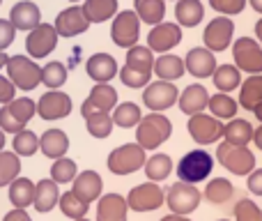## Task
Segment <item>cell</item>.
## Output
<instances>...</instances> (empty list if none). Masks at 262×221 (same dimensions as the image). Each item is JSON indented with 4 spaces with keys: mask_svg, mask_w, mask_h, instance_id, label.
<instances>
[{
    "mask_svg": "<svg viewBox=\"0 0 262 221\" xmlns=\"http://www.w3.org/2000/svg\"><path fill=\"white\" fill-rule=\"evenodd\" d=\"M113 115L108 111H97L85 117V129L92 138H108L113 134Z\"/></svg>",
    "mask_w": 262,
    "mask_h": 221,
    "instance_id": "cell-32",
    "label": "cell"
},
{
    "mask_svg": "<svg viewBox=\"0 0 262 221\" xmlns=\"http://www.w3.org/2000/svg\"><path fill=\"white\" fill-rule=\"evenodd\" d=\"M253 113H255V117H258V120L262 122V102H260V104H258V106H255V109H253Z\"/></svg>",
    "mask_w": 262,
    "mask_h": 221,
    "instance_id": "cell-59",
    "label": "cell"
},
{
    "mask_svg": "<svg viewBox=\"0 0 262 221\" xmlns=\"http://www.w3.org/2000/svg\"><path fill=\"white\" fill-rule=\"evenodd\" d=\"M209 5H212L216 12L226 14V16H235V14L244 12L246 0H209Z\"/></svg>",
    "mask_w": 262,
    "mask_h": 221,
    "instance_id": "cell-48",
    "label": "cell"
},
{
    "mask_svg": "<svg viewBox=\"0 0 262 221\" xmlns=\"http://www.w3.org/2000/svg\"><path fill=\"white\" fill-rule=\"evenodd\" d=\"M41 83H44L49 90H60V88L67 83V67L58 60L53 63H46L41 67Z\"/></svg>",
    "mask_w": 262,
    "mask_h": 221,
    "instance_id": "cell-37",
    "label": "cell"
},
{
    "mask_svg": "<svg viewBox=\"0 0 262 221\" xmlns=\"http://www.w3.org/2000/svg\"><path fill=\"white\" fill-rule=\"evenodd\" d=\"M145 148L138 143H124L120 148H115L113 152L108 154V171L113 175H131V173L140 171L145 166Z\"/></svg>",
    "mask_w": 262,
    "mask_h": 221,
    "instance_id": "cell-3",
    "label": "cell"
},
{
    "mask_svg": "<svg viewBox=\"0 0 262 221\" xmlns=\"http://www.w3.org/2000/svg\"><path fill=\"white\" fill-rule=\"evenodd\" d=\"M9 21L14 23L16 30L30 32L41 23V9L37 7L32 0H18L12 9H9Z\"/></svg>",
    "mask_w": 262,
    "mask_h": 221,
    "instance_id": "cell-18",
    "label": "cell"
},
{
    "mask_svg": "<svg viewBox=\"0 0 262 221\" xmlns=\"http://www.w3.org/2000/svg\"><path fill=\"white\" fill-rule=\"evenodd\" d=\"M140 37V16L136 14V9H124L118 12L111 26V39L120 49H131L138 44Z\"/></svg>",
    "mask_w": 262,
    "mask_h": 221,
    "instance_id": "cell-5",
    "label": "cell"
},
{
    "mask_svg": "<svg viewBox=\"0 0 262 221\" xmlns=\"http://www.w3.org/2000/svg\"><path fill=\"white\" fill-rule=\"evenodd\" d=\"M253 134H255L253 127H251L246 120H232L230 125L223 129L226 140L232 145H249V140L253 138Z\"/></svg>",
    "mask_w": 262,
    "mask_h": 221,
    "instance_id": "cell-41",
    "label": "cell"
},
{
    "mask_svg": "<svg viewBox=\"0 0 262 221\" xmlns=\"http://www.w3.org/2000/svg\"><path fill=\"white\" fill-rule=\"evenodd\" d=\"M0 129L9 131V134H16V131L26 129V127H23L21 122H18L16 117L12 115V111H9L7 106H3V109H0Z\"/></svg>",
    "mask_w": 262,
    "mask_h": 221,
    "instance_id": "cell-49",
    "label": "cell"
},
{
    "mask_svg": "<svg viewBox=\"0 0 262 221\" xmlns=\"http://www.w3.org/2000/svg\"><path fill=\"white\" fill-rule=\"evenodd\" d=\"M249 3H251V7H253L255 12L262 14V0H249Z\"/></svg>",
    "mask_w": 262,
    "mask_h": 221,
    "instance_id": "cell-56",
    "label": "cell"
},
{
    "mask_svg": "<svg viewBox=\"0 0 262 221\" xmlns=\"http://www.w3.org/2000/svg\"><path fill=\"white\" fill-rule=\"evenodd\" d=\"M207 106L216 117H235V113H237V102L232 97H228L226 92H219V95L209 97Z\"/></svg>",
    "mask_w": 262,
    "mask_h": 221,
    "instance_id": "cell-45",
    "label": "cell"
},
{
    "mask_svg": "<svg viewBox=\"0 0 262 221\" xmlns=\"http://www.w3.org/2000/svg\"><path fill=\"white\" fill-rule=\"evenodd\" d=\"M7 60H9V55H5V51H0V69L7 67Z\"/></svg>",
    "mask_w": 262,
    "mask_h": 221,
    "instance_id": "cell-57",
    "label": "cell"
},
{
    "mask_svg": "<svg viewBox=\"0 0 262 221\" xmlns=\"http://www.w3.org/2000/svg\"><path fill=\"white\" fill-rule=\"evenodd\" d=\"M232 32H235V23L232 18L228 16H219L214 21H209V26L205 28L203 32V39H205V46L209 51H226L232 42Z\"/></svg>",
    "mask_w": 262,
    "mask_h": 221,
    "instance_id": "cell-15",
    "label": "cell"
},
{
    "mask_svg": "<svg viewBox=\"0 0 262 221\" xmlns=\"http://www.w3.org/2000/svg\"><path fill=\"white\" fill-rule=\"evenodd\" d=\"M32 200H35V185H32V180L18 175L9 185V203L14 208H30Z\"/></svg>",
    "mask_w": 262,
    "mask_h": 221,
    "instance_id": "cell-29",
    "label": "cell"
},
{
    "mask_svg": "<svg viewBox=\"0 0 262 221\" xmlns=\"http://www.w3.org/2000/svg\"><path fill=\"white\" fill-rule=\"evenodd\" d=\"M154 51L149 49V46H131V49L127 51V67L136 69V72H143V74H149L152 76L154 72Z\"/></svg>",
    "mask_w": 262,
    "mask_h": 221,
    "instance_id": "cell-30",
    "label": "cell"
},
{
    "mask_svg": "<svg viewBox=\"0 0 262 221\" xmlns=\"http://www.w3.org/2000/svg\"><path fill=\"white\" fill-rule=\"evenodd\" d=\"M180 109L182 113H186V115H195V113H200V111H205V106L209 104V95H207V90H205L203 86H189L184 92L180 95Z\"/></svg>",
    "mask_w": 262,
    "mask_h": 221,
    "instance_id": "cell-25",
    "label": "cell"
},
{
    "mask_svg": "<svg viewBox=\"0 0 262 221\" xmlns=\"http://www.w3.org/2000/svg\"><path fill=\"white\" fill-rule=\"evenodd\" d=\"M134 5L140 21L149 23V26L161 23L166 16V0H134Z\"/></svg>",
    "mask_w": 262,
    "mask_h": 221,
    "instance_id": "cell-31",
    "label": "cell"
},
{
    "mask_svg": "<svg viewBox=\"0 0 262 221\" xmlns=\"http://www.w3.org/2000/svg\"><path fill=\"white\" fill-rule=\"evenodd\" d=\"M101 189H104V182H101V175L97 171H83L74 177L72 191L81 200H85L88 205L101 198Z\"/></svg>",
    "mask_w": 262,
    "mask_h": 221,
    "instance_id": "cell-19",
    "label": "cell"
},
{
    "mask_svg": "<svg viewBox=\"0 0 262 221\" xmlns=\"http://www.w3.org/2000/svg\"><path fill=\"white\" fill-rule=\"evenodd\" d=\"M145 175H147V180L152 182H161L166 180L168 175H170L172 171V162L168 154H154V157H149L147 162H145Z\"/></svg>",
    "mask_w": 262,
    "mask_h": 221,
    "instance_id": "cell-36",
    "label": "cell"
},
{
    "mask_svg": "<svg viewBox=\"0 0 262 221\" xmlns=\"http://www.w3.org/2000/svg\"><path fill=\"white\" fill-rule=\"evenodd\" d=\"M184 72H186V65L177 55H159L154 60V74L159 78H163V81H177V78L184 76Z\"/></svg>",
    "mask_w": 262,
    "mask_h": 221,
    "instance_id": "cell-27",
    "label": "cell"
},
{
    "mask_svg": "<svg viewBox=\"0 0 262 221\" xmlns=\"http://www.w3.org/2000/svg\"><path fill=\"white\" fill-rule=\"evenodd\" d=\"M72 113V97L67 92L60 90H49L39 97L37 102V115L41 120H62Z\"/></svg>",
    "mask_w": 262,
    "mask_h": 221,
    "instance_id": "cell-11",
    "label": "cell"
},
{
    "mask_svg": "<svg viewBox=\"0 0 262 221\" xmlns=\"http://www.w3.org/2000/svg\"><path fill=\"white\" fill-rule=\"evenodd\" d=\"M12 148L18 157H32V154L39 150V136L30 129H21L14 134L12 140Z\"/></svg>",
    "mask_w": 262,
    "mask_h": 221,
    "instance_id": "cell-40",
    "label": "cell"
},
{
    "mask_svg": "<svg viewBox=\"0 0 262 221\" xmlns=\"http://www.w3.org/2000/svg\"><path fill=\"white\" fill-rule=\"evenodd\" d=\"M83 12L90 23H104L118 14V0H85Z\"/></svg>",
    "mask_w": 262,
    "mask_h": 221,
    "instance_id": "cell-28",
    "label": "cell"
},
{
    "mask_svg": "<svg viewBox=\"0 0 262 221\" xmlns=\"http://www.w3.org/2000/svg\"><path fill=\"white\" fill-rule=\"evenodd\" d=\"M129 203L120 194H106L97 203V221H127Z\"/></svg>",
    "mask_w": 262,
    "mask_h": 221,
    "instance_id": "cell-22",
    "label": "cell"
},
{
    "mask_svg": "<svg viewBox=\"0 0 262 221\" xmlns=\"http://www.w3.org/2000/svg\"><path fill=\"white\" fill-rule=\"evenodd\" d=\"M255 35H258V39H260V44H262V18L255 23Z\"/></svg>",
    "mask_w": 262,
    "mask_h": 221,
    "instance_id": "cell-58",
    "label": "cell"
},
{
    "mask_svg": "<svg viewBox=\"0 0 262 221\" xmlns=\"http://www.w3.org/2000/svg\"><path fill=\"white\" fill-rule=\"evenodd\" d=\"M120 81L124 83V86L127 88H136V90H138V88H145L149 83V74H143V72H136V69H131V67H127V65H124L122 69H120Z\"/></svg>",
    "mask_w": 262,
    "mask_h": 221,
    "instance_id": "cell-46",
    "label": "cell"
},
{
    "mask_svg": "<svg viewBox=\"0 0 262 221\" xmlns=\"http://www.w3.org/2000/svg\"><path fill=\"white\" fill-rule=\"evenodd\" d=\"M39 150L49 159H60L67 154L69 150V138L62 129H46L39 136Z\"/></svg>",
    "mask_w": 262,
    "mask_h": 221,
    "instance_id": "cell-24",
    "label": "cell"
},
{
    "mask_svg": "<svg viewBox=\"0 0 262 221\" xmlns=\"http://www.w3.org/2000/svg\"><path fill=\"white\" fill-rule=\"evenodd\" d=\"M21 175V157L16 152H0V187H9Z\"/></svg>",
    "mask_w": 262,
    "mask_h": 221,
    "instance_id": "cell-34",
    "label": "cell"
},
{
    "mask_svg": "<svg viewBox=\"0 0 262 221\" xmlns=\"http://www.w3.org/2000/svg\"><path fill=\"white\" fill-rule=\"evenodd\" d=\"M127 203L129 210H134V212H154L163 205V189L152 180L143 182L129 191Z\"/></svg>",
    "mask_w": 262,
    "mask_h": 221,
    "instance_id": "cell-8",
    "label": "cell"
},
{
    "mask_svg": "<svg viewBox=\"0 0 262 221\" xmlns=\"http://www.w3.org/2000/svg\"><path fill=\"white\" fill-rule=\"evenodd\" d=\"M219 221H228V219H219Z\"/></svg>",
    "mask_w": 262,
    "mask_h": 221,
    "instance_id": "cell-61",
    "label": "cell"
},
{
    "mask_svg": "<svg viewBox=\"0 0 262 221\" xmlns=\"http://www.w3.org/2000/svg\"><path fill=\"white\" fill-rule=\"evenodd\" d=\"M232 194H235V187H232V182H228L226 177H216V180H212L205 187V198L214 205L226 203Z\"/></svg>",
    "mask_w": 262,
    "mask_h": 221,
    "instance_id": "cell-42",
    "label": "cell"
},
{
    "mask_svg": "<svg viewBox=\"0 0 262 221\" xmlns=\"http://www.w3.org/2000/svg\"><path fill=\"white\" fill-rule=\"evenodd\" d=\"M16 97V86L9 76H0V104H9Z\"/></svg>",
    "mask_w": 262,
    "mask_h": 221,
    "instance_id": "cell-51",
    "label": "cell"
},
{
    "mask_svg": "<svg viewBox=\"0 0 262 221\" xmlns=\"http://www.w3.org/2000/svg\"><path fill=\"white\" fill-rule=\"evenodd\" d=\"M14 35H16V28L9 18H0V51H5L7 46H12Z\"/></svg>",
    "mask_w": 262,
    "mask_h": 221,
    "instance_id": "cell-50",
    "label": "cell"
},
{
    "mask_svg": "<svg viewBox=\"0 0 262 221\" xmlns=\"http://www.w3.org/2000/svg\"><path fill=\"white\" fill-rule=\"evenodd\" d=\"M3 221H32V219H30V214L26 212V208H14L12 212L5 214Z\"/></svg>",
    "mask_w": 262,
    "mask_h": 221,
    "instance_id": "cell-53",
    "label": "cell"
},
{
    "mask_svg": "<svg viewBox=\"0 0 262 221\" xmlns=\"http://www.w3.org/2000/svg\"><path fill=\"white\" fill-rule=\"evenodd\" d=\"M78 175V166L74 159H67V157H60V159H53V166H51V177H53L58 185H69L74 182V177Z\"/></svg>",
    "mask_w": 262,
    "mask_h": 221,
    "instance_id": "cell-43",
    "label": "cell"
},
{
    "mask_svg": "<svg viewBox=\"0 0 262 221\" xmlns=\"http://www.w3.org/2000/svg\"><path fill=\"white\" fill-rule=\"evenodd\" d=\"M186 72L195 78H207L216 72V58L209 49H191L184 58Z\"/></svg>",
    "mask_w": 262,
    "mask_h": 221,
    "instance_id": "cell-20",
    "label": "cell"
},
{
    "mask_svg": "<svg viewBox=\"0 0 262 221\" xmlns=\"http://www.w3.org/2000/svg\"><path fill=\"white\" fill-rule=\"evenodd\" d=\"M5 106L12 111V115L16 117L23 127H26L37 113V104L30 99V97H14V99L9 102V104H5Z\"/></svg>",
    "mask_w": 262,
    "mask_h": 221,
    "instance_id": "cell-44",
    "label": "cell"
},
{
    "mask_svg": "<svg viewBox=\"0 0 262 221\" xmlns=\"http://www.w3.org/2000/svg\"><path fill=\"white\" fill-rule=\"evenodd\" d=\"M58 200H60V189L53 177L51 180H39L35 185V200H32V205H35L37 212L41 214L51 212L58 205Z\"/></svg>",
    "mask_w": 262,
    "mask_h": 221,
    "instance_id": "cell-23",
    "label": "cell"
},
{
    "mask_svg": "<svg viewBox=\"0 0 262 221\" xmlns=\"http://www.w3.org/2000/svg\"><path fill=\"white\" fill-rule=\"evenodd\" d=\"M0 5H3V0H0Z\"/></svg>",
    "mask_w": 262,
    "mask_h": 221,
    "instance_id": "cell-63",
    "label": "cell"
},
{
    "mask_svg": "<svg viewBox=\"0 0 262 221\" xmlns=\"http://www.w3.org/2000/svg\"><path fill=\"white\" fill-rule=\"evenodd\" d=\"M58 30H55V26H51V23H39L37 28H32L30 32H28L26 37V51L30 58L39 60V58H46V55H51L55 51V46H58Z\"/></svg>",
    "mask_w": 262,
    "mask_h": 221,
    "instance_id": "cell-7",
    "label": "cell"
},
{
    "mask_svg": "<svg viewBox=\"0 0 262 221\" xmlns=\"http://www.w3.org/2000/svg\"><path fill=\"white\" fill-rule=\"evenodd\" d=\"M53 26H55V30H58L60 37H67V39H72V37L83 35V32L90 28V21H88L83 7H78V5H72V7L62 9V12L55 16Z\"/></svg>",
    "mask_w": 262,
    "mask_h": 221,
    "instance_id": "cell-14",
    "label": "cell"
},
{
    "mask_svg": "<svg viewBox=\"0 0 262 221\" xmlns=\"http://www.w3.org/2000/svg\"><path fill=\"white\" fill-rule=\"evenodd\" d=\"M143 120V113H140L138 104L134 102H124V104H118L113 111V122L122 129H131V127H138V122Z\"/></svg>",
    "mask_w": 262,
    "mask_h": 221,
    "instance_id": "cell-35",
    "label": "cell"
},
{
    "mask_svg": "<svg viewBox=\"0 0 262 221\" xmlns=\"http://www.w3.org/2000/svg\"><path fill=\"white\" fill-rule=\"evenodd\" d=\"M253 140H255V145L262 150V127L260 129H255V134H253Z\"/></svg>",
    "mask_w": 262,
    "mask_h": 221,
    "instance_id": "cell-55",
    "label": "cell"
},
{
    "mask_svg": "<svg viewBox=\"0 0 262 221\" xmlns=\"http://www.w3.org/2000/svg\"><path fill=\"white\" fill-rule=\"evenodd\" d=\"M249 189H251V194L262 196V168H258V171L251 173V177H249Z\"/></svg>",
    "mask_w": 262,
    "mask_h": 221,
    "instance_id": "cell-52",
    "label": "cell"
},
{
    "mask_svg": "<svg viewBox=\"0 0 262 221\" xmlns=\"http://www.w3.org/2000/svg\"><path fill=\"white\" fill-rule=\"evenodd\" d=\"M159 221H191V219H186L184 214H168V217H163V219H159Z\"/></svg>",
    "mask_w": 262,
    "mask_h": 221,
    "instance_id": "cell-54",
    "label": "cell"
},
{
    "mask_svg": "<svg viewBox=\"0 0 262 221\" xmlns=\"http://www.w3.org/2000/svg\"><path fill=\"white\" fill-rule=\"evenodd\" d=\"M58 205H60V210H62L64 217H69L72 221L85 217V214H88V208H90V205H88L85 200L78 198L74 191H64V194H60Z\"/></svg>",
    "mask_w": 262,
    "mask_h": 221,
    "instance_id": "cell-39",
    "label": "cell"
},
{
    "mask_svg": "<svg viewBox=\"0 0 262 221\" xmlns=\"http://www.w3.org/2000/svg\"><path fill=\"white\" fill-rule=\"evenodd\" d=\"M72 3H78V0H72Z\"/></svg>",
    "mask_w": 262,
    "mask_h": 221,
    "instance_id": "cell-62",
    "label": "cell"
},
{
    "mask_svg": "<svg viewBox=\"0 0 262 221\" xmlns=\"http://www.w3.org/2000/svg\"><path fill=\"white\" fill-rule=\"evenodd\" d=\"M262 102V74H253L242 83V92H239V104L246 111H253Z\"/></svg>",
    "mask_w": 262,
    "mask_h": 221,
    "instance_id": "cell-33",
    "label": "cell"
},
{
    "mask_svg": "<svg viewBox=\"0 0 262 221\" xmlns=\"http://www.w3.org/2000/svg\"><path fill=\"white\" fill-rule=\"evenodd\" d=\"M216 159L221 162V166H226L235 175H246L255 166V157L246 145H232L228 140L216 148Z\"/></svg>",
    "mask_w": 262,
    "mask_h": 221,
    "instance_id": "cell-6",
    "label": "cell"
},
{
    "mask_svg": "<svg viewBox=\"0 0 262 221\" xmlns=\"http://www.w3.org/2000/svg\"><path fill=\"white\" fill-rule=\"evenodd\" d=\"M182 42V28L177 23H157L147 35V46L157 53H168Z\"/></svg>",
    "mask_w": 262,
    "mask_h": 221,
    "instance_id": "cell-16",
    "label": "cell"
},
{
    "mask_svg": "<svg viewBox=\"0 0 262 221\" xmlns=\"http://www.w3.org/2000/svg\"><path fill=\"white\" fill-rule=\"evenodd\" d=\"M172 134V125L166 115L161 113H149L138 122L136 129V143L143 145L145 150H157L161 143H166Z\"/></svg>",
    "mask_w": 262,
    "mask_h": 221,
    "instance_id": "cell-1",
    "label": "cell"
},
{
    "mask_svg": "<svg viewBox=\"0 0 262 221\" xmlns=\"http://www.w3.org/2000/svg\"><path fill=\"white\" fill-rule=\"evenodd\" d=\"M85 72L92 81L97 83H108L111 78H115L120 74L118 63H115L113 55L108 53H95L90 55V60L85 63Z\"/></svg>",
    "mask_w": 262,
    "mask_h": 221,
    "instance_id": "cell-21",
    "label": "cell"
},
{
    "mask_svg": "<svg viewBox=\"0 0 262 221\" xmlns=\"http://www.w3.org/2000/svg\"><path fill=\"white\" fill-rule=\"evenodd\" d=\"M186 129H189L191 138H193L198 145H209V143H214V140L221 138L226 127H223L216 117H209V115H203V113H195V115H191Z\"/></svg>",
    "mask_w": 262,
    "mask_h": 221,
    "instance_id": "cell-13",
    "label": "cell"
},
{
    "mask_svg": "<svg viewBox=\"0 0 262 221\" xmlns=\"http://www.w3.org/2000/svg\"><path fill=\"white\" fill-rule=\"evenodd\" d=\"M5 69H7L12 83L23 92L35 90L41 83V67L35 63V58H28V55H9Z\"/></svg>",
    "mask_w": 262,
    "mask_h": 221,
    "instance_id": "cell-2",
    "label": "cell"
},
{
    "mask_svg": "<svg viewBox=\"0 0 262 221\" xmlns=\"http://www.w3.org/2000/svg\"><path fill=\"white\" fill-rule=\"evenodd\" d=\"M214 86L219 88L221 92H230L235 88H239L242 78H239V67H232V65H221L216 67V72L212 74Z\"/></svg>",
    "mask_w": 262,
    "mask_h": 221,
    "instance_id": "cell-38",
    "label": "cell"
},
{
    "mask_svg": "<svg viewBox=\"0 0 262 221\" xmlns=\"http://www.w3.org/2000/svg\"><path fill=\"white\" fill-rule=\"evenodd\" d=\"M177 92L180 90H177L170 81H163V78L157 83H147V86H145V92H143V104L147 106L149 111H157V113L166 111L180 99Z\"/></svg>",
    "mask_w": 262,
    "mask_h": 221,
    "instance_id": "cell-10",
    "label": "cell"
},
{
    "mask_svg": "<svg viewBox=\"0 0 262 221\" xmlns=\"http://www.w3.org/2000/svg\"><path fill=\"white\" fill-rule=\"evenodd\" d=\"M175 18L180 26L193 28L205 18V7L200 0H177L175 5Z\"/></svg>",
    "mask_w": 262,
    "mask_h": 221,
    "instance_id": "cell-26",
    "label": "cell"
},
{
    "mask_svg": "<svg viewBox=\"0 0 262 221\" xmlns=\"http://www.w3.org/2000/svg\"><path fill=\"white\" fill-rule=\"evenodd\" d=\"M212 168H214V159L209 157V152H205V150H191L177 164V177L182 182L195 185V182H203L212 173Z\"/></svg>",
    "mask_w": 262,
    "mask_h": 221,
    "instance_id": "cell-4",
    "label": "cell"
},
{
    "mask_svg": "<svg viewBox=\"0 0 262 221\" xmlns=\"http://www.w3.org/2000/svg\"><path fill=\"white\" fill-rule=\"evenodd\" d=\"M115 106H118V90L108 83H97L90 90V97L83 102L81 113L83 117H88L97 111H113Z\"/></svg>",
    "mask_w": 262,
    "mask_h": 221,
    "instance_id": "cell-17",
    "label": "cell"
},
{
    "mask_svg": "<svg viewBox=\"0 0 262 221\" xmlns=\"http://www.w3.org/2000/svg\"><path fill=\"white\" fill-rule=\"evenodd\" d=\"M198 203H200V191L195 189L193 185H189V182L180 180L177 185H172L166 194V205L170 208V212H175V214L193 212V210L198 208Z\"/></svg>",
    "mask_w": 262,
    "mask_h": 221,
    "instance_id": "cell-9",
    "label": "cell"
},
{
    "mask_svg": "<svg viewBox=\"0 0 262 221\" xmlns=\"http://www.w3.org/2000/svg\"><path fill=\"white\" fill-rule=\"evenodd\" d=\"M3 148H5V131L0 129V152H3Z\"/></svg>",
    "mask_w": 262,
    "mask_h": 221,
    "instance_id": "cell-60",
    "label": "cell"
},
{
    "mask_svg": "<svg viewBox=\"0 0 262 221\" xmlns=\"http://www.w3.org/2000/svg\"><path fill=\"white\" fill-rule=\"evenodd\" d=\"M232 55L239 69L249 74H262V49L251 37H239L232 46Z\"/></svg>",
    "mask_w": 262,
    "mask_h": 221,
    "instance_id": "cell-12",
    "label": "cell"
},
{
    "mask_svg": "<svg viewBox=\"0 0 262 221\" xmlns=\"http://www.w3.org/2000/svg\"><path fill=\"white\" fill-rule=\"evenodd\" d=\"M235 219L237 221H262V212L253 200L244 198L235 205Z\"/></svg>",
    "mask_w": 262,
    "mask_h": 221,
    "instance_id": "cell-47",
    "label": "cell"
}]
</instances>
